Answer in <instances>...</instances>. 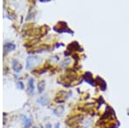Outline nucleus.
<instances>
[{
  "label": "nucleus",
  "mask_w": 129,
  "mask_h": 128,
  "mask_svg": "<svg viewBox=\"0 0 129 128\" xmlns=\"http://www.w3.org/2000/svg\"><path fill=\"white\" fill-rule=\"evenodd\" d=\"M28 87H29V92L31 94H34V79L30 78L28 80Z\"/></svg>",
  "instance_id": "nucleus-1"
},
{
  "label": "nucleus",
  "mask_w": 129,
  "mask_h": 128,
  "mask_svg": "<svg viewBox=\"0 0 129 128\" xmlns=\"http://www.w3.org/2000/svg\"><path fill=\"white\" fill-rule=\"evenodd\" d=\"M44 87H45V84L43 81H41V82H40L38 84V90L40 93H41V92H43V90H44Z\"/></svg>",
  "instance_id": "nucleus-2"
},
{
  "label": "nucleus",
  "mask_w": 129,
  "mask_h": 128,
  "mask_svg": "<svg viewBox=\"0 0 129 128\" xmlns=\"http://www.w3.org/2000/svg\"><path fill=\"white\" fill-rule=\"evenodd\" d=\"M28 60L31 61V62H33V61H34V57H33V56H31V57H29ZM30 64H31V63H29V62H27V68H28V67H29V65H30ZM33 64H34V63L31 64V68H32V67H33Z\"/></svg>",
  "instance_id": "nucleus-3"
},
{
  "label": "nucleus",
  "mask_w": 129,
  "mask_h": 128,
  "mask_svg": "<svg viewBox=\"0 0 129 128\" xmlns=\"http://www.w3.org/2000/svg\"><path fill=\"white\" fill-rule=\"evenodd\" d=\"M46 128H52V125H47V126H46Z\"/></svg>",
  "instance_id": "nucleus-4"
},
{
  "label": "nucleus",
  "mask_w": 129,
  "mask_h": 128,
  "mask_svg": "<svg viewBox=\"0 0 129 128\" xmlns=\"http://www.w3.org/2000/svg\"><path fill=\"white\" fill-rule=\"evenodd\" d=\"M59 125H57V126H56L55 128H59Z\"/></svg>",
  "instance_id": "nucleus-5"
},
{
  "label": "nucleus",
  "mask_w": 129,
  "mask_h": 128,
  "mask_svg": "<svg viewBox=\"0 0 129 128\" xmlns=\"http://www.w3.org/2000/svg\"><path fill=\"white\" fill-rule=\"evenodd\" d=\"M33 128H38V127H36V126H34V127H33Z\"/></svg>",
  "instance_id": "nucleus-6"
}]
</instances>
